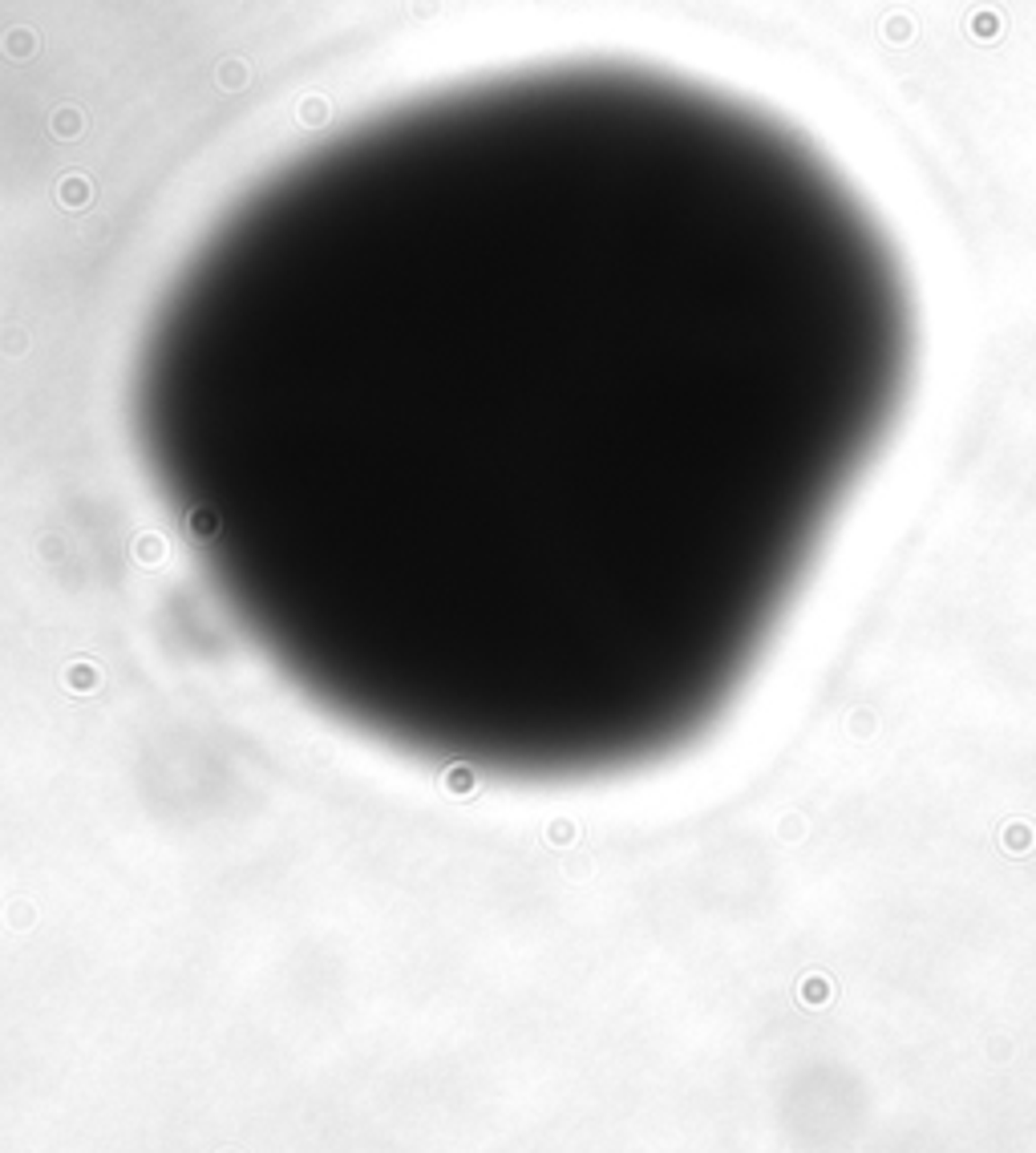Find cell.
<instances>
[{
  "label": "cell",
  "instance_id": "6da1fadb",
  "mask_svg": "<svg viewBox=\"0 0 1036 1153\" xmlns=\"http://www.w3.org/2000/svg\"><path fill=\"white\" fill-rule=\"evenodd\" d=\"M9 49H13V53H29V37H13Z\"/></svg>",
  "mask_w": 1036,
  "mask_h": 1153
}]
</instances>
